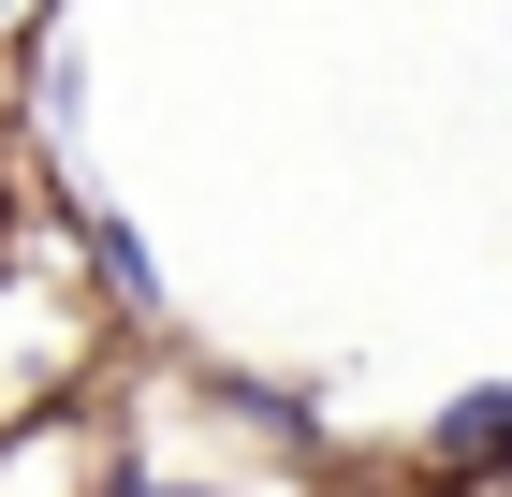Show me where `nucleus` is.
<instances>
[{
    "mask_svg": "<svg viewBox=\"0 0 512 497\" xmlns=\"http://www.w3.org/2000/svg\"><path fill=\"white\" fill-rule=\"evenodd\" d=\"M425 483L469 497V483H512V381H469L454 410L425 424Z\"/></svg>",
    "mask_w": 512,
    "mask_h": 497,
    "instance_id": "f257e3e1",
    "label": "nucleus"
},
{
    "mask_svg": "<svg viewBox=\"0 0 512 497\" xmlns=\"http://www.w3.org/2000/svg\"><path fill=\"white\" fill-rule=\"evenodd\" d=\"M74 234H88V264L118 278V307H161V264H147V234H132V220H118V205H103V191L74 205Z\"/></svg>",
    "mask_w": 512,
    "mask_h": 497,
    "instance_id": "f03ea898",
    "label": "nucleus"
}]
</instances>
